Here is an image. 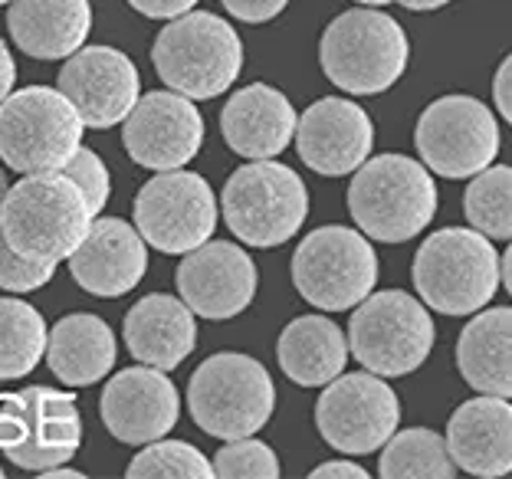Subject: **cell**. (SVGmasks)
<instances>
[{"instance_id": "7bdbcfd3", "label": "cell", "mask_w": 512, "mask_h": 479, "mask_svg": "<svg viewBox=\"0 0 512 479\" xmlns=\"http://www.w3.org/2000/svg\"><path fill=\"white\" fill-rule=\"evenodd\" d=\"M7 191H10V184H7V174L0 171V217H4V201H7Z\"/></svg>"}, {"instance_id": "d4e9b609", "label": "cell", "mask_w": 512, "mask_h": 479, "mask_svg": "<svg viewBox=\"0 0 512 479\" xmlns=\"http://www.w3.org/2000/svg\"><path fill=\"white\" fill-rule=\"evenodd\" d=\"M348 332H342L329 315H299L279 332L276 358L283 375L299 388H325L348 365Z\"/></svg>"}, {"instance_id": "b9f144b4", "label": "cell", "mask_w": 512, "mask_h": 479, "mask_svg": "<svg viewBox=\"0 0 512 479\" xmlns=\"http://www.w3.org/2000/svg\"><path fill=\"white\" fill-rule=\"evenodd\" d=\"M40 476H46V479H83V473H76V470H63V466H53V470H43Z\"/></svg>"}, {"instance_id": "83f0119b", "label": "cell", "mask_w": 512, "mask_h": 479, "mask_svg": "<svg viewBox=\"0 0 512 479\" xmlns=\"http://www.w3.org/2000/svg\"><path fill=\"white\" fill-rule=\"evenodd\" d=\"M378 473L384 479H453L460 470L447 450V437L430 427L394 430L381 447Z\"/></svg>"}, {"instance_id": "1f68e13d", "label": "cell", "mask_w": 512, "mask_h": 479, "mask_svg": "<svg viewBox=\"0 0 512 479\" xmlns=\"http://www.w3.org/2000/svg\"><path fill=\"white\" fill-rule=\"evenodd\" d=\"M211 463H214V476L220 479H276L279 476V457L273 453V447L253 437L227 440V447H220Z\"/></svg>"}, {"instance_id": "ba28073f", "label": "cell", "mask_w": 512, "mask_h": 479, "mask_svg": "<svg viewBox=\"0 0 512 479\" xmlns=\"http://www.w3.org/2000/svg\"><path fill=\"white\" fill-rule=\"evenodd\" d=\"M434 319L404 289H381L362 299L348 322V348L365 371L381 378L414 375L434 352Z\"/></svg>"}, {"instance_id": "bcb514c9", "label": "cell", "mask_w": 512, "mask_h": 479, "mask_svg": "<svg viewBox=\"0 0 512 479\" xmlns=\"http://www.w3.org/2000/svg\"><path fill=\"white\" fill-rule=\"evenodd\" d=\"M0 476H4V470H0Z\"/></svg>"}, {"instance_id": "d6a6232c", "label": "cell", "mask_w": 512, "mask_h": 479, "mask_svg": "<svg viewBox=\"0 0 512 479\" xmlns=\"http://www.w3.org/2000/svg\"><path fill=\"white\" fill-rule=\"evenodd\" d=\"M63 174L76 184L79 191H83L89 214H92V217H99L102 210H106L109 194H112L109 168L102 165V158H99L92 148H83V145H79V148H76V155L63 165Z\"/></svg>"}, {"instance_id": "d590c367", "label": "cell", "mask_w": 512, "mask_h": 479, "mask_svg": "<svg viewBox=\"0 0 512 479\" xmlns=\"http://www.w3.org/2000/svg\"><path fill=\"white\" fill-rule=\"evenodd\" d=\"M128 7L138 10L148 20H174L197 7V0H128Z\"/></svg>"}, {"instance_id": "7a4b0ae2", "label": "cell", "mask_w": 512, "mask_h": 479, "mask_svg": "<svg viewBox=\"0 0 512 479\" xmlns=\"http://www.w3.org/2000/svg\"><path fill=\"white\" fill-rule=\"evenodd\" d=\"M411 40L394 17L378 7H352L325 27L319 66L348 96H381L407 73Z\"/></svg>"}, {"instance_id": "4dcf8cb0", "label": "cell", "mask_w": 512, "mask_h": 479, "mask_svg": "<svg viewBox=\"0 0 512 479\" xmlns=\"http://www.w3.org/2000/svg\"><path fill=\"white\" fill-rule=\"evenodd\" d=\"M128 479H211L214 463L184 440H151L128 463Z\"/></svg>"}, {"instance_id": "e575fe53", "label": "cell", "mask_w": 512, "mask_h": 479, "mask_svg": "<svg viewBox=\"0 0 512 479\" xmlns=\"http://www.w3.org/2000/svg\"><path fill=\"white\" fill-rule=\"evenodd\" d=\"M234 20L243 23H270L289 7V0H220Z\"/></svg>"}, {"instance_id": "2e32d148", "label": "cell", "mask_w": 512, "mask_h": 479, "mask_svg": "<svg viewBox=\"0 0 512 479\" xmlns=\"http://www.w3.org/2000/svg\"><path fill=\"white\" fill-rule=\"evenodd\" d=\"M60 92L86 128H112L122 125L142 99V79L115 46H79L60 69Z\"/></svg>"}, {"instance_id": "9c48e42d", "label": "cell", "mask_w": 512, "mask_h": 479, "mask_svg": "<svg viewBox=\"0 0 512 479\" xmlns=\"http://www.w3.org/2000/svg\"><path fill=\"white\" fill-rule=\"evenodd\" d=\"M83 128L79 112L60 89H17L0 102V161L20 174L63 171L83 145Z\"/></svg>"}, {"instance_id": "ac0fdd59", "label": "cell", "mask_w": 512, "mask_h": 479, "mask_svg": "<svg viewBox=\"0 0 512 479\" xmlns=\"http://www.w3.org/2000/svg\"><path fill=\"white\" fill-rule=\"evenodd\" d=\"M174 283L194 315L220 322L250 309L260 276H256L253 256H247L243 247L227 240H207L197 250L184 253Z\"/></svg>"}, {"instance_id": "5b68a950", "label": "cell", "mask_w": 512, "mask_h": 479, "mask_svg": "<svg viewBox=\"0 0 512 479\" xmlns=\"http://www.w3.org/2000/svg\"><path fill=\"white\" fill-rule=\"evenodd\" d=\"M161 83L188 99H217L237 83L243 43L227 20L211 10H188L168 20L151 46Z\"/></svg>"}, {"instance_id": "52a82bcc", "label": "cell", "mask_w": 512, "mask_h": 479, "mask_svg": "<svg viewBox=\"0 0 512 479\" xmlns=\"http://www.w3.org/2000/svg\"><path fill=\"white\" fill-rule=\"evenodd\" d=\"M220 210L230 233L256 250H273L293 240L309 217L306 181L276 158L247 161L224 184Z\"/></svg>"}, {"instance_id": "7c38bea8", "label": "cell", "mask_w": 512, "mask_h": 479, "mask_svg": "<svg viewBox=\"0 0 512 479\" xmlns=\"http://www.w3.org/2000/svg\"><path fill=\"white\" fill-rule=\"evenodd\" d=\"M503 135L490 105L473 96H440L427 105L414 128V148L421 161L447 181H470L490 168Z\"/></svg>"}, {"instance_id": "8fae6325", "label": "cell", "mask_w": 512, "mask_h": 479, "mask_svg": "<svg viewBox=\"0 0 512 479\" xmlns=\"http://www.w3.org/2000/svg\"><path fill=\"white\" fill-rule=\"evenodd\" d=\"M83 443V417L69 391L23 388L0 394V450L20 470L43 473L69 463Z\"/></svg>"}, {"instance_id": "ee69618b", "label": "cell", "mask_w": 512, "mask_h": 479, "mask_svg": "<svg viewBox=\"0 0 512 479\" xmlns=\"http://www.w3.org/2000/svg\"><path fill=\"white\" fill-rule=\"evenodd\" d=\"M362 7H384V4H401V0H355Z\"/></svg>"}, {"instance_id": "f6af8a7d", "label": "cell", "mask_w": 512, "mask_h": 479, "mask_svg": "<svg viewBox=\"0 0 512 479\" xmlns=\"http://www.w3.org/2000/svg\"><path fill=\"white\" fill-rule=\"evenodd\" d=\"M0 4H10V0H0Z\"/></svg>"}, {"instance_id": "277c9868", "label": "cell", "mask_w": 512, "mask_h": 479, "mask_svg": "<svg viewBox=\"0 0 512 479\" xmlns=\"http://www.w3.org/2000/svg\"><path fill=\"white\" fill-rule=\"evenodd\" d=\"M411 279L427 309L473 315L493 302L503 270L490 237L473 227H447L430 233L414 253Z\"/></svg>"}, {"instance_id": "484cf974", "label": "cell", "mask_w": 512, "mask_h": 479, "mask_svg": "<svg viewBox=\"0 0 512 479\" xmlns=\"http://www.w3.org/2000/svg\"><path fill=\"white\" fill-rule=\"evenodd\" d=\"M46 361L50 371L66 388H89L109 375L119 361V342L99 315L76 312L63 315L53 325L50 342H46Z\"/></svg>"}, {"instance_id": "4316f807", "label": "cell", "mask_w": 512, "mask_h": 479, "mask_svg": "<svg viewBox=\"0 0 512 479\" xmlns=\"http://www.w3.org/2000/svg\"><path fill=\"white\" fill-rule=\"evenodd\" d=\"M457 365L473 391L512 401V306L473 312L460 332Z\"/></svg>"}, {"instance_id": "3957f363", "label": "cell", "mask_w": 512, "mask_h": 479, "mask_svg": "<svg viewBox=\"0 0 512 479\" xmlns=\"http://www.w3.org/2000/svg\"><path fill=\"white\" fill-rule=\"evenodd\" d=\"M92 220L83 191L63 171H43L7 191L0 233L20 256L56 266L76 253Z\"/></svg>"}, {"instance_id": "d6986e66", "label": "cell", "mask_w": 512, "mask_h": 479, "mask_svg": "<svg viewBox=\"0 0 512 479\" xmlns=\"http://www.w3.org/2000/svg\"><path fill=\"white\" fill-rule=\"evenodd\" d=\"M102 424L128 447H145L151 440L168 437L181 414L178 388L171 384L168 371L135 365L119 371L102 388Z\"/></svg>"}, {"instance_id": "cb8c5ba5", "label": "cell", "mask_w": 512, "mask_h": 479, "mask_svg": "<svg viewBox=\"0 0 512 479\" xmlns=\"http://www.w3.org/2000/svg\"><path fill=\"white\" fill-rule=\"evenodd\" d=\"M10 37L33 60H66L86 46L92 30L89 0H10Z\"/></svg>"}, {"instance_id": "ab89813d", "label": "cell", "mask_w": 512, "mask_h": 479, "mask_svg": "<svg viewBox=\"0 0 512 479\" xmlns=\"http://www.w3.org/2000/svg\"><path fill=\"white\" fill-rule=\"evenodd\" d=\"M447 4H453V0H401V7L414 10V14H430V10H440Z\"/></svg>"}, {"instance_id": "ffe728a7", "label": "cell", "mask_w": 512, "mask_h": 479, "mask_svg": "<svg viewBox=\"0 0 512 479\" xmlns=\"http://www.w3.org/2000/svg\"><path fill=\"white\" fill-rule=\"evenodd\" d=\"M69 273L92 296L119 299L148 273V247L138 227L119 217L92 220L89 233L69 256Z\"/></svg>"}, {"instance_id": "74e56055", "label": "cell", "mask_w": 512, "mask_h": 479, "mask_svg": "<svg viewBox=\"0 0 512 479\" xmlns=\"http://www.w3.org/2000/svg\"><path fill=\"white\" fill-rule=\"evenodd\" d=\"M309 476L312 479H368V470L352 460H329V463L316 466Z\"/></svg>"}, {"instance_id": "f1b7e54d", "label": "cell", "mask_w": 512, "mask_h": 479, "mask_svg": "<svg viewBox=\"0 0 512 479\" xmlns=\"http://www.w3.org/2000/svg\"><path fill=\"white\" fill-rule=\"evenodd\" d=\"M50 342L46 319L23 299H0V381L27 378Z\"/></svg>"}, {"instance_id": "60d3db41", "label": "cell", "mask_w": 512, "mask_h": 479, "mask_svg": "<svg viewBox=\"0 0 512 479\" xmlns=\"http://www.w3.org/2000/svg\"><path fill=\"white\" fill-rule=\"evenodd\" d=\"M499 270H503V286L509 289V296H512V240H509V250L503 253V260H499Z\"/></svg>"}, {"instance_id": "f35d334b", "label": "cell", "mask_w": 512, "mask_h": 479, "mask_svg": "<svg viewBox=\"0 0 512 479\" xmlns=\"http://www.w3.org/2000/svg\"><path fill=\"white\" fill-rule=\"evenodd\" d=\"M14 79H17V63L10 56V46L0 40V102L14 92Z\"/></svg>"}, {"instance_id": "30bf717a", "label": "cell", "mask_w": 512, "mask_h": 479, "mask_svg": "<svg viewBox=\"0 0 512 479\" xmlns=\"http://www.w3.org/2000/svg\"><path fill=\"white\" fill-rule=\"evenodd\" d=\"M378 253L362 230L329 224L302 237L293 253V286L312 309L345 312L378 286Z\"/></svg>"}, {"instance_id": "e0dca14e", "label": "cell", "mask_w": 512, "mask_h": 479, "mask_svg": "<svg viewBox=\"0 0 512 479\" xmlns=\"http://www.w3.org/2000/svg\"><path fill=\"white\" fill-rule=\"evenodd\" d=\"M375 122L355 99L325 96L299 115L296 151L322 178H348L371 158Z\"/></svg>"}, {"instance_id": "44dd1931", "label": "cell", "mask_w": 512, "mask_h": 479, "mask_svg": "<svg viewBox=\"0 0 512 479\" xmlns=\"http://www.w3.org/2000/svg\"><path fill=\"white\" fill-rule=\"evenodd\" d=\"M447 450L460 473L499 479L512 473V404L509 397L480 394L450 414Z\"/></svg>"}, {"instance_id": "8d00e7d4", "label": "cell", "mask_w": 512, "mask_h": 479, "mask_svg": "<svg viewBox=\"0 0 512 479\" xmlns=\"http://www.w3.org/2000/svg\"><path fill=\"white\" fill-rule=\"evenodd\" d=\"M493 102L499 109V119L512 125V53L499 63L496 76H493Z\"/></svg>"}, {"instance_id": "4fadbf2b", "label": "cell", "mask_w": 512, "mask_h": 479, "mask_svg": "<svg viewBox=\"0 0 512 479\" xmlns=\"http://www.w3.org/2000/svg\"><path fill=\"white\" fill-rule=\"evenodd\" d=\"M401 424V397L388 378L355 371L329 381L316 401V427L332 450L368 457L394 437Z\"/></svg>"}, {"instance_id": "836d02e7", "label": "cell", "mask_w": 512, "mask_h": 479, "mask_svg": "<svg viewBox=\"0 0 512 479\" xmlns=\"http://www.w3.org/2000/svg\"><path fill=\"white\" fill-rule=\"evenodd\" d=\"M53 273H56V266L37 263V260H27V256H20L7 243L4 233H0V289H7V292H33V289H43L53 279Z\"/></svg>"}, {"instance_id": "6da1fadb", "label": "cell", "mask_w": 512, "mask_h": 479, "mask_svg": "<svg viewBox=\"0 0 512 479\" xmlns=\"http://www.w3.org/2000/svg\"><path fill=\"white\" fill-rule=\"evenodd\" d=\"M348 214L365 237L404 243L430 227L437 214V181L421 158L375 155L348 184Z\"/></svg>"}, {"instance_id": "f546056e", "label": "cell", "mask_w": 512, "mask_h": 479, "mask_svg": "<svg viewBox=\"0 0 512 479\" xmlns=\"http://www.w3.org/2000/svg\"><path fill=\"white\" fill-rule=\"evenodd\" d=\"M470 227L490 240H512V165H493L473 174L463 191Z\"/></svg>"}, {"instance_id": "9a60e30c", "label": "cell", "mask_w": 512, "mask_h": 479, "mask_svg": "<svg viewBox=\"0 0 512 479\" xmlns=\"http://www.w3.org/2000/svg\"><path fill=\"white\" fill-rule=\"evenodd\" d=\"M128 158L148 171L184 168L204 145V115L174 89L145 92L122 122Z\"/></svg>"}, {"instance_id": "5bb4252c", "label": "cell", "mask_w": 512, "mask_h": 479, "mask_svg": "<svg viewBox=\"0 0 512 479\" xmlns=\"http://www.w3.org/2000/svg\"><path fill=\"white\" fill-rule=\"evenodd\" d=\"M135 227L158 253L184 256L217 230V197L201 174L158 171L135 194Z\"/></svg>"}, {"instance_id": "8992f818", "label": "cell", "mask_w": 512, "mask_h": 479, "mask_svg": "<svg viewBox=\"0 0 512 479\" xmlns=\"http://www.w3.org/2000/svg\"><path fill=\"white\" fill-rule=\"evenodd\" d=\"M194 424L217 440L253 437L276 411V384L263 361L240 352H220L194 368L188 381Z\"/></svg>"}, {"instance_id": "603a6c76", "label": "cell", "mask_w": 512, "mask_h": 479, "mask_svg": "<svg viewBox=\"0 0 512 479\" xmlns=\"http://www.w3.org/2000/svg\"><path fill=\"white\" fill-rule=\"evenodd\" d=\"M125 345L135 361L161 371H174L197 345V322L184 299L151 292L138 299L122 325Z\"/></svg>"}, {"instance_id": "7402d4cb", "label": "cell", "mask_w": 512, "mask_h": 479, "mask_svg": "<svg viewBox=\"0 0 512 479\" xmlns=\"http://www.w3.org/2000/svg\"><path fill=\"white\" fill-rule=\"evenodd\" d=\"M299 115L283 92L266 83L237 89L220 112V132L234 155L247 161L276 158L296 138Z\"/></svg>"}]
</instances>
